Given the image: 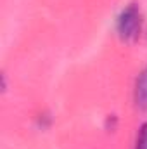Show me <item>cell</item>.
<instances>
[{
  "instance_id": "2",
  "label": "cell",
  "mask_w": 147,
  "mask_h": 149,
  "mask_svg": "<svg viewBox=\"0 0 147 149\" xmlns=\"http://www.w3.org/2000/svg\"><path fill=\"white\" fill-rule=\"evenodd\" d=\"M135 102L140 109H147V68L140 73L135 87Z\"/></svg>"
},
{
  "instance_id": "1",
  "label": "cell",
  "mask_w": 147,
  "mask_h": 149,
  "mask_svg": "<svg viewBox=\"0 0 147 149\" xmlns=\"http://www.w3.org/2000/svg\"><path fill=\"white\" fill-rule=\"evenodd\" d=\"M140 24H142L140 10L135 3H132L126 9H123L121 14L118 16L116 30H118V35L123 40H135L140 33Z\"/></svg>"
},
{
  "instance_id": "3",
  "label": "cell",
  "mask_w": 147,
  "mask_h": 149,
  "mask_svg": "<svg viewBox=\"0 0 147 149\" xmlns=\"http://www.w3.org/2000/svg\"><path fill=\"white\" fill-rule=\"evenodd\" d=\"M135 149H147V123H144L140 127L139 137H137V146Z\"/></svg>"
}]
</instances>
